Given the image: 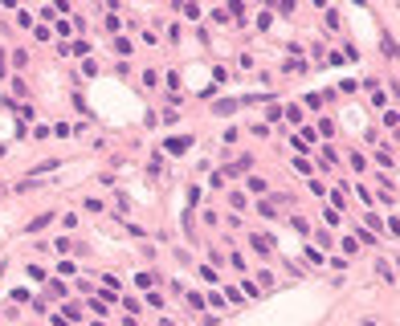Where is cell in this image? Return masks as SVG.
Returning <instances> with one entry per match:
<instances>
[{
  "mask_svg": "<svg viewBox=\"0 0 400 326\" xmlns=\"http://www.w3.org/2000/svg\"><path fill=\"white\" fill-rule=\"evenodd\" d=\"M13 65L25 69V65H29V53H25V49H13Z\"/></svg>",
  "mask_w": 400,
  "mask_h": 326,
  "instance_id": "3957f363",
  "label": "cell"
},
{
  "mask_svg": "<svg viewBox=\"0 0 400 326\" xmlns=\"http://www.w3.org/2000/svg\"><path fill=\"white\" fill-rule=\"evenodd\" d=\"M253 249H257V253H270L274 241H270V237H253Z\"/></svg>",
  "mask_w": 400,
  "mask_h": 326,
  "instance_id": "277c9868",
  "label": "cell"
},
{
  "mask_svg": "<svg viewBox=\"0 0 400 326\" xmlns=\"http://www.w3.org/2000/svg\"><path fill=\"white\" fill-rule=\"evenodd\" d=\"M49 294H53V298H65V294H70V289H65L62 282H49Z\"/></svg>",
  "mask_w": 400,
  "mask_h": 326,
  "instance_id": "52a82bcc",
  "label": "cell"
},
{
  "mask_svg": "<svg viewBox=\"0 0 400 326\" xmlns=\"http://www.w3.org/2000/svg\"><path fill=\"white\" fill-rule=\"evenodd\" d=\"M49 220H53L49 212H41V216H33V220H29V232H41L45 224H49Z\"/></svg>",
  "mask_w": 400,
  "mask_h": 326,
  "instance_id": "6da1fadb",
  "label": "cell"
},
{
  "mask_svg": "<svg viewBox=\"0 0 400 326\" xmlns=\"http://www.w3.org/2000/svg\"><path fill=\"white\" fill-rule=\"evenodd\" d=\"M188 143H192V139H188V135H180V139H168V151H171V155H176V151H184Z\"/></svg>",
  "mask_w": 400,
  "mask_h": 326,
  "instance_id": "7a4b0ae2",
  "label": "cell"
},
{
  "mask_svg": "<svg viewBox=\"0 0 400 326\" xmlns=\"http://www.w3.org/2000/svg\"><path fill=\"white\" fill-rule=\"evenodd\" d=\"M363 326H376V322H363Z\"/></svg>",
  "mask_w": 400,
  "mask_h": 326,
  "instance_id": "ba28073f",
  "label": "cell"
},
{
  "mask_svg": "<svg viewBox=\"0 0 400 326\" xmlns=\"http://www.w3.org/2000/svg\"><path fill=\"white\" fill-rule=\"evenodd\" d=\"M249 192L261 196V192H266V180H261V176H249Z\"/></svg>",
  "mask_w": 400,
  "mask_h": 326,
  "instance_id": "5b68a950",
  "label": "cell"
},
{
  "mask_svg": "<svg viewBox=\"0 0 400 326\" xmlns=\"http://www.w3.org/2000/svg\"><path fill=\"white\" fill-rule=\"evenodd\" d=\"M29 282H45V269H41V265H29Z\"/></svg>",
  "mask_w": 400,
  "mask_h": 326,
  "instance_id": "8992f818",
  "label": "cell"
}]
</instances>
